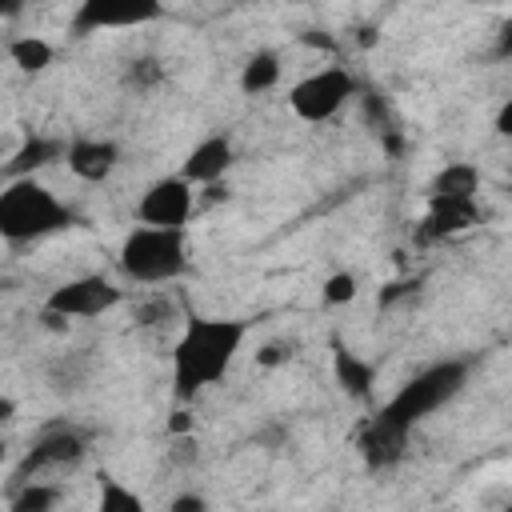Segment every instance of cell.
Wrapping results in <instances>:
<instances>
[{
	"instance_id": "6da1fadb",
	"label": "cell",
	"mask_w": 512,
	"mask_h": 512,
	"mask_svg": "<svg viewBox=\"0 0 512 512\" xmlns=\"http://www.w3.org/2000/svg\"><path fill=\"white\" fill-rule=\"evenodd\" d=\"M248 336L244 320H228V316H192L180 332V340L172 344V396L176 400H192L196 392H204L208 384H216L240 344Z\"/></svg>"
},
{
	"instance_id": "7a4b0ae2",
	"label": "cell",
	"mask_w": 512,
	"mask_h": 512,
	"mask_svg": "<svg viewBox=\"0 0 512 512\" xmlns=\"http://www.w3.org/2000/svg\"><path fill=\"white\" fill-rule=\"evenodd\" d=\"M72 228V208L60 204L40 180H8L0 192V236L8 244H28Z\"/></svg>"
},
{
	"instance_id": "3957f363",
	"label": "cell",
	"mask_w": 512,
	"mask_h": 512,
	"mask_svg": "<svg viewBox=\"0 0 512 512\" xmlns=\"http://www.w3.org/2000/svg\"><path fill=\"white\" fill-rule=\"evenodd\" d=\"M464 384H468V360H436L424 372H416L412 380H404L400 392L384 408H376V412L388 424L412 432L424 416H432L436 408H444L448 400H456Z\"/></svg>"
},
{
	"instance_id": "277c9868",
	"label": "cell",
	"mask_w": 512,
	"mask_h": 512,
	"mask_svg": "<svg viewBox=\"0 0 512 512\" xmlns=\"http://www.w3.org/2000/svg\"><path fill=\"white\" fill-rule=\"evenodd\" d=\"M188 268V244L184 228H132L120 244V272L136 284H168L184 276Z\"/></svg>"
},
{
	"instance_id": "5b68a950",
	"label": "cell",
	"mask_w": 512,
	"mask_h": 512,
	"mask_svg": "<svg viewBox=\"0 0 512 512\" xmlns=\"http://www.w3.org/2000/svg\"><path fill=\"white\" fill-rule=\"evenodd\" d=\"M352 96H356L352 72H344V68L332 64V68H320V72H308L304 80H296L292 92H288V108H292L304 124H324V120H332Z\"/></svg>"
},
{
	"instance_id": "8992f818",
	"label": "cell",
	"mask_w": 512,
	"mask_h": 512,
	"mask_svg": "<svg viewBox=\"0 0 512 512\" xmlns=\"http://www.w3.org/2000/svg\"><path fill=\"white\" fill-rule=\"evenodd\" d=\"M120 288L100 276V272H88V276H76V280H64L48 292L44 300V312H56L64 320H92V316H104L120 304Z\"/></svg>"
},
{
	"instance_id": "52a82bcc",
	"label": "cell",
	"mask_w": 512,
	"mask_h": 512,
	"mask_svg": "<svg viewBox=\"0 0 512 512\" xmlns=\"http://www.w3.org/2000/svg\"><path fill=\"white\" fill-rule=\"evenodd\" d=\"M80 460H84V436H80L76 428L56 424V428L40 432L36 444H32V448L20 456V464L12 468V492L24 488V484H32V476H40V472L72 468V464H80Z\"/></svg>"
},
{
	"instance_id": "ba28073f",
	"label": "cell",
	"mask_w": 512,
	"mask_h": 512,
	"mask_svg": "<svg viewBox=\"0 0 512 512\" xmlns=\"http://www.w3.org/2000/svg\"><path fill=\"white\" fill-rule=\"evenodd\" d=\"M192 200H196V192L184 176H160L144 188L136 216L148 228H184L192 216Z\"/></svg>"
},
{
	"instance_id": "9c48e42d",
	"label": "cell",
	"mask_w": 512,
	"mask_h": 512,
	"mask_svg": "<svg viewBox=\"0 0 512 512\" xmlns=\"http://www.w3.org/2000/svg\"><path fill=\"white\" fill-rule=\"evenodd\" d=\"M160 16V4L148 0H124V4H108V0H84L72 16V32H96V28H136Z\"/></svg>"
},
{
	"instance_id": "30bf717a",
	"label": "cell",
	"mask_w": 512,
	"mask_h": 512,
	"mask_svg": "<svg viewBox=\"0 0 512 512\" xmlns=\"http://www.w3.org/2000/svg\"><path fill=\"white\" fill-rule=\"evenodd\" d=\"M408 436H412V432H404V428L388 424L380 412H372V416L360 424L356 448H360V456H364V464H368L372 472H388V468H396V464L404 460Z\"/></svg>"
},
{
	"instance_id": "8fae6325",
	"label": "cell",
	"mask_w": 512,
	"mask_h": 512,
	"mask_svg": "<svg viewBox=\"0 0 512 512\" xmlns=\"http://www.w3.org/2000/svg\"><path fill=\"white\" fill-rule=\"evenodd\" d=\"M480 220L476 200H444V196H428V212L420 220V240H444L456 232H468Z\"/></svg>"
},
{
	"instance_id": "7c38bea8",
	"label": "cell",
	"mask_w": 512,
	"mask_h": 512,
	"mask_svg": "<svg viewBox=\"0 0 512 512\" xmlns=\"http://www.w3.org/2000/svg\"><path fill=\"white\" fill-rule=\"evenodd\" d=\"M228 168H232V140H228V136H204V140L184 156L180 176H184L188 184L212 188V184H220V176H224Z\"/></svg>"
},
{
	"instance_id": "4fadbf2b",
	"label": "cell",
	"mask_w": 512,
	"mask_h": 512,
	"mask_svg": "<svg viewBox=\"0 0 512 512\" xmlns=\"http://www.w3.org/2000/svg\"><path fill=\"white\" fill-rule=\"evenodd\" d=\"M116 160H120V148H116L112 140H92V136L72 140V144H68V156H64L68 172H72L76 180H88V184L108 180V172L116 168Z\"/></svg>"
},
{
	"instance_id": "5bb4252c",
	"label": "cell",
	"mask_w": 512,
	"mask_h": 512,
	"mask_svg": "<svg viewBox=\"0 0 512 512\" xmlns=\"http://www.w3.org/2000/svg\"><path fill=\"white\" fill-rule=\"evenodd\" d=\"M64 156H68L64 140H56V136H28L12 152V160L4 164V176L8 180H32V172H40V168H48L52 160H64Z\"/></svg>"
},
{
	"instance_id": "9a60e30c",
	"label": "cell",
	"mask_w": 512,
	"mask_h": 512,
	"mask_svg": "<svg viewBox=\"0 0 512 512\" xmlns=\"http://www.w3.org/2000/svg\"><path fill=\"white\" fill-rule=\"evenodd\" d=\"M476 192H480V168L468 160L444 164L428 184V196H444V200H476Z\"/></svg>"
},
{
	"instance_id": "2e32d148",
	"label": "cell",
	"mask_w": 512,
	"mask_h": 512,
	"mask_svg": "<svg viewBox=\"0 0 512 512\" xmlns=\"http://www.w3.org/2000/svg\"><path fill=\"white\" fill-rule=\"evenodd\" d=\"M332 372H336V384L340 392L356 396V400H368L372 396V384H376V372L372 364H364L356 352H348L344 344H332Z\"/></svg>"
},
{
	"instance_id": "e0dca14e",
	"label": "cell",
	"mask_w": 512,
	"mask_h": 512,
	"mask_svg": "<svg viewBox=\"0 0 512 512\" xmlns=\"http://www.w3.org/2000/svg\"><path fill=\"white\" fill-rule=\"evenodd\" d=\"M276 84H280V56L276 52L248 56V64L240 68V92L244 96H256V92H268Z\"/></svg>"
},
{
	"instance_id": "ac0fdd59",
	"label": "cell",
	"mask_w": 512,
	"mask_h": 512,
	"mask_svg": "<svg viewBox=\"0 0 512 512\" xmlns=\"http://www.w3.org/2000/svg\"><path fill=\"white\" fill-rule=\"evenodd\" d=\"M60 496H64L60 484H40V480H32V484H24V488H16V492L8 496V512H52V508L60 504Z\"/></svg>"
},
{
	"instance_id": "d6986e66",
	"label": "cell",
	"mask_w": 512,
	"mask_h": 512,
	"mask_svg": "<svg viewBox=\"0 0 512 512\" xmlns=\"http://www.w3.org/2000/svg\"><path fill=\"white\" fill-rule=\"evenodd\" d=\"M8 60L20 72H44L52 64V44L40 36H16V40H8Z\"/></svg>"
},
{
	"instance_id": "ffe728a7",
	"label": "cell",
	"mask_w": 512,
	"mask_h": 512,
	"mask_svg": "<svg viewBox=\"0 0 512 512\" xmlns=\"http://www.w3.org/2000/svg\"><path fill=\"white\" fill-rule=\"evenodd\" d=\"M96 480H100L96 512H144V500H140L128 484H120V480H116V476H108V472H100Z\"/></svg>"
},
{
	"instance_id": "44dd1931",
	"label": "cell",
	"mask_w": 512,
	"mask_h": 512,
	"mask_svg": "<svg viewBox=\"0 0 512 512\" xmlns=\"http://www.w3.org/2000/svg\"><path fill=\"white\" fill-rule=\"evenodd\" d=\"M164 80V68H160V60L156 56H140V60H132L128 64V72H124V84L128 88H152V84H160Z\"/></svg>"
},
{
	"instance_id": "7402d4cb",
	"label": "cell",
	"mask_w": 512,
	"mask_h": 512,
	"mask_svg": "<svg viewBox=\"0 0 512 512\" xmlns=\"http://www.w3.org/2000/svg\"><path fill=\"white\" fill-rule=\"evenodd\" d=\"M356 292H360V284H356V276H352V272H332V276L324 280V288H320L324 304H352V300H356Z\"/></svg>"
},
{
	"instance_id": "603a6c76",
	"label": "cell",
	"mask_w": 512,
	"mask_h": 512,
	"mask_svg": "<svg viewBox=\"0 0 512 512\" xmlns=\"http://www.w3.org/2000/svg\"><path fill=\"white\" fill-rule=\"evenodd\" d=\"M412 292H420V280H392V284H384V288H380L376 304H380V308H388V304H396L400 296H412Z\"/></svg>"
},
{
	"instance_id": "cb8c5ba5",
	"label": "cell",
	"mask_w": 512,
	"mask_h": 512,
	"mask_svg": "<svg viewBox=\"0 0 512 512\" xmlns=\"http://www.w3.org/2000/svg\"><path fill=\"white\" fill-rule=\"evenodd\" d=\"M168 512H208V500H204L200 492H180V496L168 504Z\"/></svg>"
},
{
	"instance_id": "d4e9b609",
	"label": "cell",
	"mask_w": 512,
	"mask_h": 512,
	"mask_svg": "<svg viewBox=\"0 0 512 512\" xmlns=\"http://www.w3.org/2000/svg\"><path fill=\"white\" fill-rule=\"evenodd\" d=\"M292 352L284 348V344H264L260 352H256V364H264V368H276V364H284Z\"/></svg>"
},
{
	"instance_id": "484cf974",
	"label": "cell",
	"mask_w": 512,
	"mask_h": 512,
	"mask_svg": "<svg viewBox=\"0 0 512 512\" xmlns=\"http://www.w3.org/2000/svg\"><path fill=\"white\" fill-rule=\"evenodd\" d=\"M496 132H500L504 140H512V100L500 104V112H496Z\"/></svg>"
},
{
	"instance_id": "4316f807",
	"label": "cell",
	"mask_w": 512,
	"mask_h": 512,
	"mask_svg": "<svg viewBox=\"0 0 512 512\" xmlns=\"http://www.w3.org/2000/svg\"><path fill=\"white\" fill-rule=\"evenodd\" d=\"M496 56H512V16H508L504 28L496 32Z\"/></svg>"
},
{
	"instance_id": "83f0119b",
	"label": "cell",
	"mask_w": 512,
	"mask_h": 512,
	"mask_svg": "<svg viewBox=\"0 0 512 512\" xmlns=\"http://www.w3.org/2000/svg\"><path fill=\"white\" fill-rule=\"evenodd\" d=\"M304 44H316V48H336V40H332V36H312V32L304 36Z\"/></svg>"
},
{
	"instance_id": "f1b7e54d",
	"label": "cell",
	"mask_w": 512,
	"mask_h": 512,
	"mask_svg": "<svg viewBox=\"0 0 512 512\" xmlns=\"http://www.w3.org/2000/svg\"><path fill=\"white\" fill-rule=\"evenodd\" d=\"M188 428H192L188 412H176V416H172V432H188Z\"/></svg>"
},
{
	"instance_id": "f546056e",
	"label": "cell",
	"mask_w": 512,
	"mask_h": 512,
	"mask_svg": "<svg viewBox=\"0 0 512 512\" xmlns=\"http://www.w3.org/2000/svg\"><path fill=\"white\" fill-rule=\"evenodd\" d=\"M12 412H16V404H12V396H4L0 400V420H12Z\"/></svg>"
},
{
	"instance_id": "4dcf8cb0",
	"label": "cell",
	"mask_w": 512,
	"mask_h": 512,
	"mask_svg": "<svg viewBox=\"0 0 512 512\" xmlns=\"http://www.w3.org/2000/svg\"><path fill=\"white\" fill-rule=\"evenodd\" d=\"M360 44L372 48V44H376V32H372V28H360Z\"/></svg>"
},
{
	"instance_id": "1f68e13d",
	"label": "cell",
	"mask_w": 512,
	"mask_h": 512,
	"mask_svg": "<svg viewBox=\"0 0 512 512\" xmlns=\"http://www.w3.org/2000/svg\"><path fill=\"white\" fill-rule=\"evenodd\" d=\"M208 200H228V188H220V184H212V188H208Z\"/></svg>"
},
{
	"instance_id": "d6a6232c",
	"label": "cell",
	"mask_w": 512,
	"mask_h": 512,
	"mask_svg": "<svg viewBox=\"0 0 512 512\" xmlns=\"http://www.w3.org/2000/svg\"><path fill=\"white\" fill-rule=\"evenodd\" d=\"M504 512H512V504H508V508H504Z\"/></svg>"
}]
</instances>
